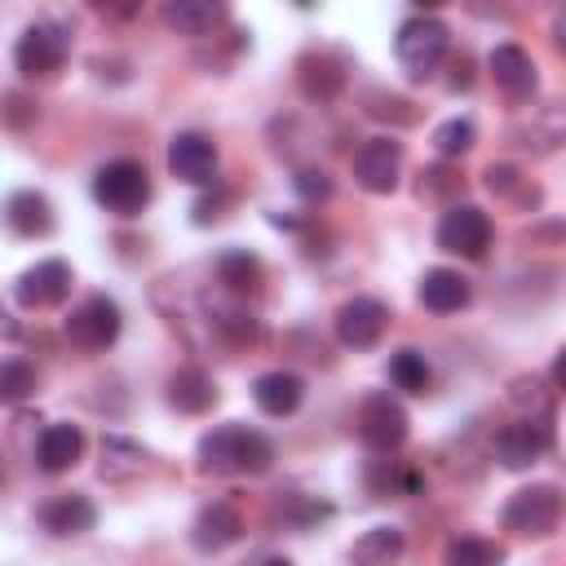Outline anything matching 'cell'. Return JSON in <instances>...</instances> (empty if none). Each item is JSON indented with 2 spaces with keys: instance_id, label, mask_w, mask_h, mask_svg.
I'll return each mask as SVG.
<instances>
[{
  "instance_id": "9",
  "label": "cell",
  "mask_w": 566,
  "mask_h": 566,
  "mask_svg": "<svg viewBox=\"0 0 566 566\" xmlns=\"http://www.w3.org/2000/svg\"><path fill=\"white\" fill-rule=\"evenodd\" d=\"M66 292H71V265H66L62 256L35 261V265L22 270L18 283H13V296H18L22 310H49V305L66 301Z\"/></svg>"
},
{
  "instance_id": "2",
  "label": "cell",
  "mask_w": 566,
  "mask_h": 566,
  "mask_svg": "<svg viewBox=\"0 0 566 566\" xmlns=\"http://www.w3.org/2000/svg\"><path fill=\"white\" fill-rule=\"evenodd\" d=\"M447 49H451V31L447 22H438L433 13H416L398 27L394 35V57L398 66L411 75V80H429L442 62H447Z\"/></svg>"
},
{
  "instance_id": "25",
  "label": "cell",
  "mask_w": 566,
  "mask_h": 566,
  "mask_svg": "<svg viewBox=\"0 0 566 566\" xmlns=\"http://www.w3.org/2000/svg\"><path fill=\"white\" fill-rule=\"evenodd\" d=\"M217 279L230 287V292H256L261 283V261L248 252V248H230L217 256Z\"/></svg>"
},
{
  "instance_id": "17",
  "label": "cell",
  "mask_w": 566,
  "mask_h": 566,
  "mask_svg": "<svg viewBox=\"0 0 566 566\" xmlns=\"http://www.w3.org/2000/svg\"><path fill=\"white\" fill-rule=\"evenodd\" d=\"M486 66H491V80L509 93V97H526V93H535V62H531V53L522 49V44H495L491 49V57H486Z\"/></svg>"
},
{
  "instance_id": "41",
  "label": "cell",
  "mask_w": 566,
  "mask_h": 566,
  "mask_svg": "<svg viewBox=\"0 0 566 566\" xmlns=\"http://www.w3.org/2000/svg\"><path fill=\"white\" fill-rule=\"evenodd\" d=\"M265 566H292V562H287V557H270Z\"/></svg>"
},
{
  "instance_id": "42",
  "label": "cell",
  "mask_w": 566,
  "mask_h": 566,
  "mask_svg": "<svg viewBox=\"0 0 566 566\" xmlns=\"http://www.w3.org/2000/svg\"><path fill=\"white\" fill-rule=\"evenodd\" d=\"M0 482H4V473H0Z\"/></svg>"
},
{
  "instance_id": "7",
  "label": "cell",
  "mask_w": 566,
  "mask_h": 566,
  "mask_svg": "<svg viewBox=\"0 0 566 566\" xmlns=\"http://www.w3.org/2000/svg\"><path fill=\"white\" fill-rule=\"evenodd\" d=\"M354 424H358L363 447H371L380 455H389V451H398L407 442V411H402V402L394 394H367Z\"/></svg>"
},
{
  "instance_id": "38",
  "label": "cell",
  "mask_w": 566,
  "mask_h": 566,
  "mask_svg": "<svg viewBox=\"0 0 566 566\" xmlns=\"http://www.w3.org/2000/svg\"><path fill=\"white\" fill-rule=\"evenodd\" d=\"M221 208H226V195L199 199V203H195V226H208V221H217V217H221Z\"/></svg>"
},
{
  "instance_id": "27",
  "label": "cell",
  "mask_w": 566,
  "mask_h": 566,
  "mask_svg": "<svg viewBox=\"0 0 566 566\" xmlns=\"http://www.w3.org/2000/svg\"><path fill=\"white\" fill-rule=\"evenodd\" d=\"M389 380L402 394H424L429 380H433V371H429V363H424L420 349H398V354H389Z\"/></svg>"
},
{
  "instance_id": "34",
  "label": "cell",
  "mask_w": 566,
  "mask_h": 566,
  "mask_svg": "<svg viewBox=\"0 0 566 566\" xmlns=\"http://www.w3.org/2000/svg\"><path fill=\"white\" fill-rule=\"evenodd\" d=\"M279 513H287V522H296V526H310V522L327 517L332 509H327V504H314V500H301V495H292V500H283V509H279Z\"/></svg>"
},
{
  "instance_id": "39",
  "label": "cell",
  "mask_w": 566,
  "mask_h": 566,
  "mask_svg": "<svg viewBox=\"0 0 566 566\" xmlns=\"http://www.w3.org/2000/svg\"><path fill=\"white\" fill-rule=\"evenodd\" d=\"M451 66H455V75H451V88H469V84H473V75H469V71H473V62H469V57H455Z\"/></svg>"
},
{
  "instance_id": "4",
  "label": "cell",
  "mask_w": 566,
  "mask_h": 566,
  "mask_svg": "<svg viewBox=\"0 0 566 566\" xmlns=\"http://www.w3.org/2000/svg\"><path fill=\"white\" fill-rule=\"evenodd\" d=\"M504 531L513 535H531V539H544L557 531L562 522V491L553 482H535V486H522L509 495L504 513H500Z\"/></svg>"
},
{
  "instance_id": "16",
  "label": "cell",
  "mask_w": 566,
  "mask_h": 566,
  "mask_svg": "<svg viewBox=\"0 0 566 566\" xmlns=\"http://www.w3.org/2000/svg\"><path fill=\"white\" fill-rule=\"evenodd\" d=\"M296 84H301V93H305L310 102H332V97L345 88V62H336V57L323 53V49H310V53H301V62H296Z\"/></svg>"
},
{
  "instance_id": "8",
  "label": "cell",
  "mask_w": 566,
  "mask_h": 566,
  "mask_svg": "<svg viewBox=\"0 0 566 566\" xmlns=\"http://www.w3.org/2000/svg\"><path fill=\"white\" fill-rule=\"evenodd\" d=\"M124 318H119V305L111 296H84L71 314H66V340L80 345V349H106L115 345Z\"/></svg>"
},
{
  "instance_id": "28",
  "label": "cell",
  "mask_w": 566,
  "mask_h": 566,
  "mask_svg": "<svg viewBox=\"0 0 566 566\" xmlns=\"http://www.w3.org/2000/svg\"><path fill=\"white\" fill-rule=\"evenodd\" d=\"M35 385H40V376H35V367L27 358H18V354L0 358V402H9V407L27 402L35 394Z\"/></svg>"
},
{
  "instance_id": "1",
  "label": "cell",
  "mask_w": 566,
  "mask_h": 566,
  "mask_svg": "<svg viewBox=\"0 0 566 566\" xmlns=\"http://www.w3.org/2000/svg\"><path fill=\"white\" fill-rule=\"evenodd\" d=\"M195 455L203 473H265L274 464V442L248 424H221L199 438Z\"/></svg>"
},
{
  "instance_id": "19",
  "label": "cell",
  "mask_w": 566,
  "mask_h": 566,
  "mask_svg": "<svg viewBox=\"0 0 566 566\" xmlns=\"http://www.w3.org/2000/svg\"><path fill=\"white\" fill-rule=\"evenodd\" d=\"M80 455H84V433H80V424H71V420L49 424V429L40 433V442H35V464H40L44 473H66V469L80 464Z\"/></svg>"
},
{
  "instance_id": "24",
  "label": "cell",
  "mask_w": 566,
  "mask_h": 566,
  "mask_svg": "<svg viewBox=\"0 0 566 566\" xmlns=\"http://www.w3.org/2000/svg\"><path fill=\"white\" fill-rule=\"evenodd\" d=\"M398 557H402V531L398 526H371V531H363V539L349 553L354 566H394Z\"/></svg>"
},
{
  "instance_id": "14",
  "label": "cell",
  "mask_w": 566,
  "mask_h": 566,
  "mask_svg": "<svg viewBox=\"0 0 566 566\" xmlns=\"http://www.w3.org/2000/svg\"><path fill=\"white\" fill-rule=\"evenodd\" d=\"M239 535H243V517H239V509L226 504V500L203 504V509L195 513V522H190V544H195L199 553H221V548H230Z\"/></svg>"
},
{
  "instance_id": "30",
  "label": "cell",
  "mask_w": 566,
  "mask_h": 566,
  "mask_svg": "<svg viewBox=\"0 0 566 566\" xmlns=\"http://www.w3.org/2000/svg\"><path fill=\"white\" fill-rule=\"evenodd\" d=\"M367 482H371L376 495H411V491H420V473L402 469L398 460H376Z\"/></svg>"
},
{
  "instance_id": "32",
  "label": "cell",
  "mask_w": 566,
  "mask_h": 566,
  "mask_svg": "<svg viewBox=\"0 0 566 566\" xmlns=\"http://www.w3.org/2000/svg\"><path fill=\"white\" fill-rule=\"evenodd\" d=\"M217 332H221L230 345H252V340L261 336V327H256V318H252L248 310H221V314H217Z\"/></svg>"
},
{
  "instance_id": "33",
  "label": "cell",
  "mask_w": 566,
  "mask_h": 566,
  "mask_svg": "<svg viewBox=\"0 0 566 566\" xmlns=\"http://www.w3.org/2000/svg\"><path fill=\"white\" fill-rule=\"evenodd\" d=\"M296 195L310 199V203H314V199H327V195H332V177H327L323 168H301V172H296Z\"/></svg>"
},
{
  "instance_id": "3",
  "label": "cell",
  "mask_w": 566,
  "mask_h": 566,
  "mask_svg": "<svg viewBox=\"0 0 566 566\" xmlns=\"http://www.w3.org/2000/svg\"><path fill=\"white\" fill-rule=\"evenodd\" d=\"M93 199L115 217H137L150 203V172L137 159H111L93 177Z\"/></svg>"
},
{
  "instance_id": "35",
  "label": "cell",
  "mask_w": 566,
  "mask_h": 566,
  "mask_svg": "<svg viewBox=\"0 0 566 566\" xmlns=\"http://www.w3.org/2000/svg\"><path fill=\"white\" fill-rule=\"evenodd\" d=\"M4 119H9L13 128H27V124L35 119V102L22 97V93H9V97H4Z\"/></svg>"
},
{
  "instance_id": "12",
  "label": "cell",
  "mask_w": 566,
  "mask_h": 566,
  "mask_svg": "<svg viewBox=\"0 0 566 566\" xmlns=\"http://www.w3.org/2000/svg\"><path fill=\"white\" fill-rule=\"evenodd\" d=\"M389 327V305L376 296H354L336 310V336L349 349H371Z\"/></svg>"
},
{
  "instance_id": "26",
  "label": "cell",
  "mask_w": 566,
  "mask_h": 566,
  "mask_svg": "<svg viewBox=\"0 0 566 566\" xmlns=\"http://www.w3.org/2000/svg\"><path fill=\"white\" fill-rule=\"evenodd\" d=\"M142 464H146V451L137 447V442H128V438H102V478H111V482H124V478H133V473H142Z\"/></svg>"
},
{
  "instance_id": "40",
  "label": "cell",
  "mask_w": 566,
  "mask_h": 566,
  "mask_svg": "<svg viewBox=\"0 0 566 566\" xmlns=\"http://www.w3.org/2000/svg\"><path fill=\"white\" fill-rule=\"evenodd\" d=\"M0 336H18V323H9V314H0Z\"/></svg>"
},
{
  "instance_id": "36",
  "label": "cell",
  "mask_w": 566,
  "mask_h": 566,
  "mask_svg": "<svg viewBox=\"0 0 566 566\" xmlns=\"http://www.w3.org/2000/svg\"><path fill=\"white\" fill-rule=\"evenodd\" d=\"M371 102H376V106H367V111H371V115H380V119H385V115H394V119H402V124H411V119H416V111H402V106H411V102H402V97L371 93Z\"/></svg>"
},
{
  "instance_id": "20",
  "label": "cell",
  "mask_w": 566,
  "mask_h": 566,
  "mask_svg": "<svg viewBox=\"0 0 566 566\" xmlns=\"http://www.w3.org/2000/svg\"><path fill=\"white\" fill-rule=\"evenodd\" d=\"M305 398V380L296 371H261L252 380V402L265 411V416H292Z\"/></svg>"
},
{
  "instance_id": "37",
  "label": "cell",
  "mask_w": 566,
  "mask_h": 566,
  "mask_svg": "<svg viewBox=\"0 0 566 566\" xmlns=\"http://www.w3.org/2000/svg\"><path fill=\"white\" fill-rule=\"evenodd\" d=\"M486 186L500 190V195H513V186H517V168H509V164H491V168H486Z\"/></svg>"
},
{
  "instance_id": "10",
  "label": "cell",
  "mask_w": 566,
  "mask_h": 566,
  "mask_svg": "<svg viewBox=\"0 0 566 566\" xmlns=\"http://www.w3.org/2000/svg\"><path fill=\"white\" fill-rule=\"evenodd\" d=\"M553 447V433H548V424L544 420H535V416H522V420H513V424H504L500 433H495V460L504 464V469H531L544 451Z\"/></svg>"
},
{
  "instance_id": "13",
  "label": "cell",
  "mask_w": 566,
  "mask_h": 566,
  "mask_svg": "<svg viewBox=\"0 0 566 566\" xmlns=\"http://www.w3.org/2000/svg\"><path fill=\"white\" fill-rule=\"evenodd\" d=\"M168 168H172V177H181L190 186H217V146H212V137H203L195 128L177 133L168 142Z\"/></svg>"
},
{
  "instance_id": "23",
  "label": "cell",
  "mask_w": 566,
  "mask_h": 566,
  "mask_svg": "<svg viewBox=\"0 0 566 566\" xmlns=\"http://www.w3.org/2000/svg\"><path fill=\"white\" fill-rule=\"evenodd\" d=\"M159 13H164V22H168L177 35H212L217 22L226 18V9L212 4V0H168Z\"/></svg>"
},
{
  "instance_id": "21",
  "label": "cell",
  "mask_w": 566,
  "mask_h": 566,
  "mask_svg": "<svg viewBox=\"0 0 566 566\" xmlns=\"http://www.w3.org/2000/svg\"><path fill=\"white\" fill-rule=\"evenodd\" d=\"M4 226L22 239H40L53 230V203L40 190H13L4 199Z\"/></svg>"
},
{
  "instance_id": "15",
  "label": "cell",
  "mask_w": 566,
  "mask_h": 566,
  "mask_svg": "<svg viewBox=\"0 0 566 566\" xmlns=\"http://www.w3.org/2000/svg\"><path fill=\"white\" fill-rule=\"evenodd\" d=\"M40 526H44L49 535H57V539H66V535H84V531L97 526V504H93L88 495H80V491L53 495L49 504H40Z\"/></svg>"
},
{
  "instance_id": "18",
  "label": "cell",
  "mask_w": 566,
  "mask_h": 566,
  "mask_svg": "<svg viewBox=\"0 0 566 566\" xmlns=\"http://www.w3.org/2000/svg\"><path fill=\"white\" fill-rule=\"evenodd\" d=\"M469 301H473V287H469V279H464L460 270H447V265L424 270V279H420V305H424V310H433V314H455V310H464Z\"/></svg>"
},
{
  "instance_id": "29",
  "label": "cell",
  "mask_w": 566,
  "mask_h": 566,
  "mask_svg": "<svg viewBox=\"0 0 566 566\" xmlns=\"http://www.w3.org/2000/svg\"><path fill=\"white\" fill-rule=\"evenodd\" d=\"M447 566H500L504 562V548L495 539H482V535H460L447 544Z\"/></svg>"
},
{
  "instance_id": "6",
  "label": "cell",
  "mask_w": 566,
  "mask_h": 566,
  "mask_svg": "<svg viewBox=\"0 0 566 566\" xmlns=\"http://www.w3.org/2000/svg\"><path fill=\"white\" fill-rule=\"evenodd\" d=\"M438 248L464 261H482L491 248V217L478 203H451L438 221Z\"/></svg>"
},
{
  "instance_id": "31",
  "label": "cell",
  "mask_w": 566,
  "mask_h": 566,
  "mask_svg": "<svg viewBox=\"0 0 566 566\" xmlns=\"http://www.w3.org/2000/svg\"><path fill=\"white\" fill-rule=\"evenodd\" d=\"M473 142H478V133H473V124H469V119H447V124H438V128H433V150H438L442 159L464 155Z\"/></svg>"
},
{
  "instance_id": "5",
  "label": "cell",
  "mask_w": 566,
  "mask_h": 566,
  "mask_svg": "<svg viewBox=\"0 0 566 566\" xmlns=\"http://www.w3.org/2000/svg\"><path fill=\"white\" fill-rule=\"evenodd\" d=\"M66 49H71V40H66L62 22H31L13 44V62L27 80H49L62 71Z\"/></svg>"
},
{
  "instance_id": "11",
  "label": "cell",
  "mask_w": 566,
  "mask_h": 566,
  "mask_svg": "<svg viewBox=\"0 0 566 566\" xmlns=\"http://www.w3.org/2000/svg\"><path fill=\"white\" fill-rule=\"evenodd\" d=\"M398 168H402V146L394 137H371L354 155V181L367 195H389L398 186Z\"/></svg>"
},
{
  "instance_id": "22",
  "label": "cell",
  "mask_w": 566,
  "mask_h": 566,
  "mask_svg": "<svg viewBox=\"0 0 566 566\" xmlns=\"http://www.w3.org/2000/svg\"><path fill=\"white\" fill-rule=\"evenodd\" d=\"M168 402L186 416H203V411L217 407V385L203 367H177L168 376Z\"/></svg>"
}]
</instances>
